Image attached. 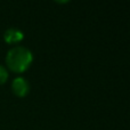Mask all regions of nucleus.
I'll return each instance as SVG.
<instances>
[{
    "mask_svg": "<svg viewBox=\"0 0 130 130\" xmlns=\"http://www.w3.org/2000/svg\"><path fill=\"white\" fill-rule=\"evenodd\" d=\"M33 62V55L31 50L23 46H15L7 52L6 65L11 72L23 73Z\"/></svg>",
    "mask_w": 130,
    "mask_h": 130,
    "instance_id": "f257e3e1",
    "label": "nucleus"
},
{
    "mask_svg": "<svg viewBox=\"0 0 130 130\" xmlns=\"http://www.w3.org/2000/svg\"><path fill=\"white\" fill-rule=\"evenodd\" d=\"M24 39V33L16 27H9L4 33V40L9 45L18 43Z\"/></svg>",
    "mask_w": 130,
    "mask_h": 130,
    "instance_id": "7ed1b4c3",
    "label": "nucleus"
},
{
    "mask_svg": "<svg viewBox=\"0 0 130 130\" xmlns=\"http://www.w3.org/2000/svg\"><path fill=\"white\" fill-rule=\"evenodd\" d=\"M11 90L13 94L17 97H25L30 92V83L23 76H17L11 82Z\"/></svg>",
    "mask_w": 130,
    "mask_h": 130,
    "instance_id": "f03ea898",
    "label": "nucleus"
},
{
    "mask_svg": "<svg viewBox=\"0 0 130 130\" xmlns=\"http://www.w3.org/2000/svg\"><path fill=\"white\" fill-rule=\"evenodd\" d=\"M8 70L4 66V65L0 64V86L4 85L7 80H8Z\"/></svg>",
    "mask_w": 130,
    "mask_h": 130,
    "instance_id": "20e7f679",
    "label": "nucleus"
}]
</instances>
